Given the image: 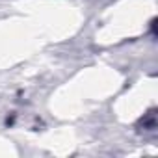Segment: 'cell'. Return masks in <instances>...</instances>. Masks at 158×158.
I'll use <instances>...</instances> for the list:
<instances>
[{"mask_svg": "<svg viewBox=\"0 0 158 158\" xmlns=\"http://www.w3.org/2000/svg\"><path fill=\"white\" fill-rule=\"evenodd\" d=\"M141 123H143V127L145 128H154L156 127V114H154V110H151L147 115H145V119H141Z\"/></svg>", "mask_w": 158, "mask_h": 158, "instance_id": "cell-1", "label": "cell"}]
</instances>
